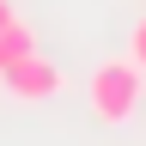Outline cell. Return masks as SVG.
Returning <instances> with one entry per match:
<instances>
[{
    "mask_svg": "<svg viewBox=\"0 0 146 146\" xmlns=\"http://www.w3.org/2000/svg\"><path fill=\"white\" fill-rule=\"evenodd\" d=\"M12 18H18V12H12V0H0V31H6Z\"/></svg>",
    "mask_w": 146,
    "mask_h": 146,
    "instance_id": "5",
    "label": "cell"
},
{
    "mask_svg": "<svg viewBox=\"0 0 146 146\" xmlns=\"http://www.w3.org/2000/svg\"><path fill=\"white\" fill-rule=\"evenodd\" d=\"M128 61H134V67L146 73V18L134 25V36H128Z\"/></svg>",
    "mask_w": 146,
    "mask_h": 146,
    "instance_id": "4",
    "label": "cell"
},
{
    "mask_svg": "<svg viewBox=\"0 0 146 146\" xmlns=\"http://www.w3.org/2000/svg\"><path fill=\"white\" fill-rule=\"evenodd\" d=\"M0 85H6V98H18V104H49V98H61L67 73L55 67L43 49H31L25 61H12L6 73H0Z\"/></svg>",
    "mask_w": 146,
    "mask_h": 146,
    "instance_id": "2",
    "label": "cell"
},
{
    "mask_svg": "<svg viewBox=\"0 0 146 146\" xmlns=\"http://www.w3.org/2000/svg\"><path fill=\"white\" fill-rule=\"evenodd\" d=\"M140 79H146V73H140L134 61H104L98 73H91V85H85L91 116H98L104 128L134 122V116H140Z\"/></svg>",
    "mask_w": 146,
    "mask_h": 146,
    "instance_id": "1",
    "label": "cell"
},
{
    "mask_svg": "<svg viewBox=\"0 0 146 146\" xmlns=\"http://www.w3.org/2000/svg\"><path fill=\"white\" fill-rule=\"evenodd\" d=\"M31 49H36V31L25 25V18H12V25H6V31H0V73H6L12 61H25V55H31Z\"/></svg>",
    "mask_w": 146,
    "mask_h": 146,
    "instance_id": "3",
    "label": "cell"
}]
</instances>
